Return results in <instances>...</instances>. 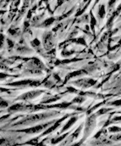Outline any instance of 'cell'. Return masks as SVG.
<instances>
[{
  "instance_id": "cell-1",
  "label": "cell",
  "mask_w": 121,
  "mask_h": 146,
  "mask_svg": "<svg viewBox=\"0 0 121 146\" xmlns=\"http://www.w3.org/2000/svg\"><path fill=\"white\" fill-rule=\"evenodd\" d=\"M44 127V126H37V127H32L30 129H26V130H23L24 132L26 133H37L39 132L40 130H41L42 128Z\"/></svg>"
},
{
  "instance_id": "cell-2",
  "label": "cell",
  "mask_w": 121,
  "mask_h": 146,
  "mask_svg": "<svg viewBox=\"0 0 121 146\" xmlns=\"http://www.w3.org/2000/svg\"><path fill=\"white\" fill-rule=\"evenodd\" d=\"M23 109V105L22 104H16V105H14L13 106H11L9 110V111H16V110H20Z\"/></svg>"
},
{
  "instance_id": "cell-3",
  "label": "cell",
  "mask_w": 121,
  "mask_h": 146,
  "mask_svg": "<svg viewBox=\"0 0 121 146\" xmlns=\"http://www.w3.org/2000/svg\"><path fill=\"white\" fill-rule=\"evenodd\" d=\"M98 15H99V17H101V18H103V17H104V15H105V7H104V5H103H103H101V6L99 7Z\"/></svg>"
},
{
  "instance_id": "cell-4",
  "label": "cell",
  "mask_w": 121,
  "mask_h": 146,
  "mask_svg": "<svg viewBox=\"0 0 121 146\" xmlns=\"http://www.w3.org/2000/svg\"><path fill=\"white\" fill-rule=\"evenodd\" d=\"M3 45V36L1 35L0 36V48H2Z\"/></svg>"
},
{
  "instance_id": "cell-5",
  "label": "cell",
  "mask_w": 121,
  "mask_h": 146,
  "mask_svg": "<svg viewBox=\"0 0 121 146\" xmlns=\"http://www.w3.org/2000/svg\"><path fill=\"white\" fill-rule=\"evenodd\" d=\"M64 2V0H58V6L61 5Z\"/></svg>"
},
{
  "instance_id": "cell-6",
  "label": "cell",
  "mask_w": 121,
  "mask_h": 146,
  "mask_svg": "<svg viewBox=\"0 0 121 146\" xmlns=\"http://www.w3.org/2000/svg\"><path fill=\"white\" fill-rule=\"evenodd\" d=\"M84 1H85H85H86V0H84Z\"/></svg>"
}]
</instances>
